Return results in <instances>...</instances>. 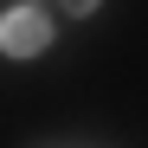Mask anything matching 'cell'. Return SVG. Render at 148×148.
Segmentation results:
<instances>
[{"label": "cell", "instance_id": "1", "mask_svg": "<svg viewBox=\"0 0 148 148\" xmlns=\"http://www.w3.org/2000/svg\"><path fill=\"white\" fill-rule=\"evenodd\" d=\"M52 45V19H45L39 7H13L7 19H0V52H13V58H32Z\"/></svg>", "mask_w": 148, "mask_h": 148}, {"label": "cell", "instance_id": "2", "mask_svg": "<svg viewBox=\"0 0 148 148\" xmlns=\"http://www.w3.org/2000/svg\"><path fill=\"white\" fill-rule=\"evenodd\" d=\"M64 7H71V13H90V7H97V0H64Z\"/></svg>", "mask_w": 148, "mask_h": 148}]
</instances>
